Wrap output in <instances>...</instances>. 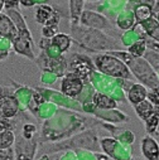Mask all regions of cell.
<instances>
[{
	"instance_id": "cell-7",
	"label": "cell",
	"mask_w": 159,
	"mask_h": 160,
	"mask_svg": "<svg viewBox=\"0 0 159 160\" xmlns=\"http://www.w3.org/2000/svg\"><path fill=\"white\" fill-rule=\"evenodd\" d=\"M101 152L110 156L114 160H131L133 149L129 145H124L112 138H101L100 139Z\"/></svg>"
},
{
	"instance_id": "cell-17",
	"label": "cell",
	"mask_w": 159,
	"mask_h": 160,
	"mask_svg": "<svg viewBox=\"0 0 159 160\" xmlns=\"http://www.w3.org/2000/svg\"><path fill=\"white\" fill-rule=\"evenodd\" d=\"M0 35L3 38H7L12 43L18 38V30L15 24L7 14L3 13H0Z\"/></svg>"
},
{
	"instance_id": "cell-3",
	"label": "cell",
	"mask_w": 159,
	"mask_h": 160,
	"mask_svg": "<svg viewBox=\"0 0 159 160\" xmlns=\"http://www.w3.org/2000/svg\"><path fill=\"white\" fill-rule=\"evenodd\" d=\"M107 53L123 61L125 66L129 68L131 76L139 81L138 83L143 85L148 90H155L159 87V81H158L155 71L149 66V63L144 58H135L124 49L110 51Z\"/></svg>"
},
{
	"instance_id": "cell-41",
	"label": "cell",
	"mask_w": 159,
	"mask_h": 160,
	"mask_svg": "<svg viewBox=\"0 0 159 160\" xmlns=\"http://www.w3.org/2000/svg\"><path fill=\"white\" fill-rule=\"evenodd\" d=\"M38 160H61V156H59V152H57V154H46V155H42Z\"/></svg>"
},
{
	"instance_id": "cell-32",
	"label": "cell",
	"mask_w": 159,
	"mask_h": 160,
	"mask_svg": "<svg viewBox=\"0 0 159 160\" xmlns=\"http://www.w3.org/2000/svg\"><path fill=\"white\" fill-rule=\"evenodd\" d=\"M129 54H131L133 57L135 58H143L144 53L146 52V46H145V42L143 41V39H140V41H138L136 43H134L131 47L126 48L125 49Z\"/></svg>"
},
{
	"instance_id": "cell-9",
	"label": "cell",
	"mask_w": 159,
	"mask_h": 160,
	"mask_svg": "<svg viewBox=\"0 0 159 160\" xmlns=\"http://www.w3.org/2000/svg\"><path fill=\"white\" fill-rule=\"evenodd\" d=\"M35 63L43 72H51L56 74L58 78H62L67 73V63L66 58H49L44 52H41L38 57H35Z\"/></svg>"
},
{
	"instance_id": "cell-48",
	"label": "cell",
	"mask_w": 159,
	"mask_h": 160,
	"mask_svg": "<svg viewBox=\"0 0 159 160\" xmlns=\"http://www.w3.org/2000/svg\"><path fill=\"white\" fill-rule=\"evenodd\" d=\"M155 73H156V77H158V81H159V71H156Z\"/></svg>"
},
{
	"instance_id": "cell-39",
	"label": "cell",
	"mask_w": 159,
	"mask_h": 160,
	"mask_svg": "<svg viewBox=\"0 0 159 160\" xmlns=\"http://www.w3.org/2000/svg\"><path fill=\"white\" fill-rule=\"evenodd\" d=\"M116 82H117L119 87H120V88L125 92V95H126V92L130 90V87H131L133 83H134L133 81H130V79H123V78H117Z\"/></svg>"
},
{
	"instance_id": "cell-25",
	"label": "cell",
	"mask_w": 159,
	"mask_h": 160,
	"mask_svg": "<svg viewBox=\"0 0 159 160\" xmlns=\"http://www.w3.org/2000/svg\"><path fill=\"white\" fill-rule=\"evenodd\" d=\"M51 44L54 46L62 54L66 53L69 48H71V44H72V39L68 34H64V33H58L56 34L52 39H51Z\"/></svg>"
},
{
	"instance_id": "cell-8",
	"label": "cell",
	"mask_w": 159,
	"mask_h": 160,
	"mask_svg": "<svg viewBox=\"0 0 159 160\" xmlns=\"http://www.w3.org/2000/svg\"><path fill=\"white\" fill-rule=\"evenodd\" d=\"M35 91L41 93L42 97H43L46 101L54 103L57 107L61 106V107L68 108L69 111H74V112H78V113H80V112H82V106L80 105L76 100H71V98L63 96L59 91H54V90L46 88V87L35 88Z\"/></svg>"
},
{
	"instance_id": "cell-50",
	"label": "cell",
	"mask_w": 159,
	"mask_h": 160,
	"mask_svg": "<svg viewBox=\"0 0 159 160\" xmlns=\"http://www.w3.org/2000/svg\"><path fill=\"white\" fill-rule=\"evenodd\" d=\"M0 37H2V35H0Z\"/></svg>"
},
{
	"instance_id": "cell-38",
	"label": "cell",
	"mask_w": 159,
	"mask_h": 160,
	"mask_svg": "<svg viewBox=\"0 0 159 160\" xmlns=\"http://www.w3.org/2000/svg\"><path fill=\"white\" fill-rule=\"evenodd\" d=\"M14 129H15V122L0 116V131H5V130H12L13 131Z\"/></svg>"
},
{
	"instance_id": "cell-42",
	"label": "cell",
	"mask_w": 159,
	"mask_h": 160,
	"mask_svg": "<svg viewBox=\"0 0 159 160\" xmlns=\"http://www.w3.org/2000/svg\"><path fill=\"white\" fill-rule=\"evenodd\" d=\"M51 44V39H47V38H42L41 41H39V48H41V51L42 52H44L47 48H48V46Z\"/></svg>"
},
{
	"instance_id": "cell-21",
	"label": "cell",
	"mask_w": 159,
	"mask_h": 160,
	"mask_svg": "<svg viewBox=\"0 0 159 160\" xmlns=\"http://www.w3.org/2000/svg\"><path fill=\"white\" fill-rule=\"evenodd\" d=\"M59 22H61V13L58 10L54 12V14L52 15V18L42 27V38H47V39H52L56 34H58V29H59Z\"/></svg>"
},
{
	"instance_id": "cell-45",
	"label": "cell",
	"mask_w": 159,
	"mask_h": 160,
	"mask_svg": "<svg viewBox=\"0 0 159 160\" xmlns=\"http://www.w3.org/2000/svg\"><path fill=\"white\" fill-rule=\"evenodd\" d=\"M95 155H96V159H97V160H114V159H111L110 156L105 155L104 152H95Z\"/></svg>"
},
{
	"instance_id": "cell-43",
	"label": "cell",
	"mask_w": 159,
	"mask_h": 160,
	"mask_svg": "<svg viewBox=\"0 0 159 160\" xmlns=\"http://www.w3.org/2000/svg\"><path fill=\"white\" fill-rule=\"evenodd\" d=\"M42 2H30V0H20L19 4L23 5V7H27V8H30V7H35V5H39Z\"/></svg>"
},
{
	"instance_id": "cell-16",
	"label": "cell",
	"mask_w": 159,
	"mask_h": 160,
	"mask_svg": "<svg viewBox=\"0 0 159 160\" xmlns=\"http://www.w3.org/2000/svg\"><path fill=\"white\" fill-rule=\"evenodd\" d=\"M134 7H133V13H134V17H135V22L136 24H141L143 22L148 20L149 18H151L154 14H153V9H151V2H134L133 3Z\"/></svg>"
},
{
	"instance_id": "cell-19",
	"label": "cell",
	"mask_w": 159,
	"mask_h": 160,
	"mask_svg": "<svg viewBox=\"0 0 159 160\" xmlns=\"http://www.w3.org/2000/svg\"><path fill=\"white\" fill-rule=\"evenodd\" d=\"M115 24L119 29H121L124 32H128V30H131L136 22H135V17H134V13L130 8H126L124 9L120 14H119L116 18H115Z\"/></svg>"
},
{
	"instance_id": "cell-18",
	"label": "cell",
	"mask_w": 159,
	"mask_h": 160,
	"mask_svg": "<svg viewBox=\"0 0 159 160\" xmlns=\"http://www.w3.org/2000/svg\"><path fill=\"white\" fill-rule=\"evenodd\" d=\"M19 103L17 101V98L14 97V95L5 97L0 101V116L4 118H13L14 116H17V113L19 112Z\"/></svg>"
},
{
	"instance_id": "cell-28",
	"label": "cell",
	"mask_w": 159,
	"mask_h": 160,
	"mask_svg": "<svg viewBox=\"0 0 159 160\" xmlns=\"http://www.w3.org/2000/svg\"><path fill=\"white\" fill-rule=\"evenodd\" d=\"M95 93H96V90L94 88V86L90 82H85L84 83V88H82L81 93L78 95V97L76 98V101L80 105H84L86 102H92Z\"/></svg>"
},
{
	"instance_id": "cell-29",
	"label": "cell",
	"mask_w": 159,
	"mask_h": 160,
	"mask_svg": "<svg viewBox=\"0 0 159 160\" xmlns=\"http://www.w3.org/2000/svg\"><path fill=\"white\" fill-rule=\"evenodd\" d=\"M145 125V131L146 135L151 136L155 139V136H159V116L153 113L149 118H146L144 121Z\"/></svg>"
},
{
	"instance_id": "cell-47",
	"label": "cell",
	"mask_w": 159,
	"mask_h": 160,
	"mask_svg": "<svg viewBox=\"0 0 159 160\" xmlns=\"http://www.w3.org/2000/svg\"><path fill=\"white\" fill-rule=\"evenodd\" d=\"M153 17H154V19H155V20H156V22L159 23V13H155V14H154Z\"/></svg>"
},
{
	"instance_id": "cell-46",
	"label": "cell",
	"mask_w": 159,
	"mask_h": 160,
	"mask_svg": "<svg viewBox=\"0 0 159 160\" xmlns=\"http://www.w3.org/2000/svg\"><path fill=\"white\" fill-rule=\"evenodd\" d=\"M3 9H4V2L3 0H0V13H2Z\"/></svg>"
},
{
	"instance_id": "cell-37",
	"label": "cell",
	"mask_w": 159,
	"mask_h": 160,
	"mask_svg": "<svg viewBox=\"0 0 159 160\" xmlns=\"http://www.w3.org/2000/svg\"><path fill=\"white\" fill-rule=\"evenodd\" d=\"M57 78H58V77H57L56 74L51 73V72H43V73H42V77H41V81H42L43 85L49 86V85H53V83L57 81Z\"/></svg>"
},
{
	"instance_id": "cell-36",
	"label": "cell",
	"mask_w": 159,
	"mask_h": 160,
	"mask_svg": "<svg viewBox=\"0 0 159 160\" xmlns=\"http://www.w3.org/2000/svg\"><path fill=\"white\" fill-rule=\"evenodd\" d=\"M73 151L76 152L78 160H97L95 152H92V151H90V150L77 149V150H73Z\"/></svg>"
},
{
	"instance_id": "cell-4",
	"label": "cell",
	"mask_w": 159,
	"mask_h": 160,
	"mask_svg": "<svg viewBox=\"0 0 159 160\" xmlns=\"http://www.w3.org/2000/svg\"><path fill=\"white\" fill-rule=\"evenodd\" d=\"M91 59H92L95 71H97L99 73L115 78V79L123 78V79H130V81H133V76L129 68L117 57L111 56L106 52V53H97Z\"/></svg>"
},
{
	"instance_id": "cell-49",
	"label": "cell",
	"mask_w": 159,
	"mask_h": 160,
	"mask_svg": "<svg viewBox=\"0 0 159 160\" xmlns=\"http://www.w3.org/2000/svg\"><path fill=\"white\" fill-rule=\"evenodd\" d=\"M131 160H138V159H131Z\"/></svg>"
},
{
	"instance_id": "cell-33",
	"label": "cell",
	"mask_w": 159,
	"mask_h": 160,
	"mask_svg": "<svg viewBox=\"0 0 159 160\" xmlns=\"http://www.w3.org/2000/svg\"><path fill=\"white\" fill-rule=\"evenodd\" d=\"M138 41H140V37H139V34L134 29L128 30V32H124V34L121 35V44L124 47H126V48L131 47Z\"/></svg>"
},
{
	"instance_id": "cell-20",
	"label": "cell",
	"mask_w": 159,
	"mask_h": 160,
	"mask_svg": "<svg viewBox=\"0 0 159 160\" xmlns=\"http://www.w3.org/2000/svg\"><path fill=\"white\" fill-rule=\"evenodd\" d=\"M146 96H148L146 87H144L140 83H133L130 90L126 92V101H129L134 107L140 102H143L144 100H146Z\"/></svg>"
},
{
	"instance_id": "cell-13",
	"label": "cell",
	"mask_w": 159,
	"mask_h": 160,
	"mask_svg": "<svg viewBox=\"0 0 159 160\" xmlns=\"http://www.w3.org/2000/svg\"><path fill=\"white\" fill-rule=\"evenodd\" d=\"M104 130L109 131L111 134V138L117 140L119 142H121L124 145H129L131 146L135 141V134L126 129V128H121V126H116V125H111V124H106V122H102L100 121V125Z\"/></svg>"
},
{
	"instance_id": "cell-2",
	"label": "cell",
	"mask_w": 159,
	"mask_h": 160,
	"mask_svg": "<svg viewBox=\"0 0 159 160\" xmlns=\"http://www.w3.org/2000/svg\"><path fill=\"white\" fill-rule=\"evenodd\" d=\"M38 149L43 155L46 154H57L63 152L67 150H77V149H84L90 150L92 152H101L100 149V139L94 129H87L81 132H78L66 140L57 141V142H42L38 145Z\"/></svg>"
},
{
	"instance_id": "cell-15",
	"label": "cell",
	"mask_w": 159,
	"mask_h": 160,
	"mask_svg": "<svg viewBox=\"0 0 159 160\" xmlns=\"http://www.w3.org/2000/svg\"><path fill=\"white\" fill-rule=\"evenodd\" d=\"M140 151L145 160H159V144L149 135H145L141 139Z\"/></svg>"
},
{
	"instance_id": "cell-35",
	"label": "cell",
	"mask_w": 159,
	"mask_h": 160,
	"mask_svg": "<svg viewBox=\"0 0 159 160\" xmlns=\"http://www.w3.org/2000/svg\"><path fill=\"white\" fill-rule=\"evenodd\" d=\"M146 100H148V101H150V103L153 105L154 113L159 116V95H158L154 90H148Z\"/></svg>"
},
{
	"instance_id": "cell-31",
	"label": "cell",
	"mask_w": 159,
	"mask_h": 160,
	"mask_svg": "<svg viewBox=\"0 0 159 160\" xmlns=\"http://www.w3.org/2000/svg\"><path fill=\"white\" fill-rule=\"evenodd\" d=\"M15 142V134L12 130L0 131V150L10 149Z\"/></svg>"
},
{
	"instance_id": "cell-34",
	"label": "cell",
	"mask_w": 159,
	"mask_h": 160,
	"mask_svg": "<svg viewBox=\"0 0 159 160\" xmlns=\"http://www.w3.org/2000/svg\"><path fill=\"white\" fill-rule=\"evenodd\" d=\"M143 58L149 63V66L156 72L159 71V53L156 52H153L150 49H146V52L144 53Z\"/></svg>"
},
{
	"instance_id": "cell-30",
	"label": "cell",
	"mask_w": 159,
	"mask_h": 160,
	"mask_svg": "<svg viewBox=\"0 0 159 160\" xmlns=\"http://www.w3.org/2000/svg\"><path fill=\"white\" fill-rule=\"evenodd\" d=\"M57 111H58V107H57L54 103L46 101L41 107H39L38 117H39V118H44L46 121H47V120L52 118V117L56 115V112H57Z\"/></svg>"
},
{
	"instance_id": "cell-10",
	"label": "cell",
	"mask_w": 159,
	"mask_h": 160,
	"mask_svg": "<svg viewBox=\"0 0 159 160\" xmlns=\"http://www.w3.org/2000/svg\"><path fill=\"white\" fill-rule=\"evenodd\" d=\"M82 88H84V81L80 77H77L69 72H67L61 78L59 92L71 100H76L78 97V95L81 93Z\"/></svg>"
},
{
	"instance_id": "cell-11",
	"label": "cell",
	"mask_w": 159,
	"mask_h": 160,
	"mask_svg": "<svg viewBox=\"0 0 159 160\" xmlns=\"http://www.w3.org/2000/svg\"><path fill=\"white\" fill-rule=\"evenodd\" d=\"M80 25L91 28V29L104 30V29L111 28V22L97 12L84 10L81 14V18H80Z\"/></svg>"
},
{
	"instance_id": "cell-26",
	"label": "cell",
	"mask_w": 159,
	"mask_h": 160,
	"mask_svg": "<svg viewBox=\"0 0 159 160\" xmlns=\"http://www.w3.org/2000/svg\"><path fill=\"white\" fill-rule=\"evenodd\" d=\"M96 106V108L99 110H114L117 108V102H115L110 96L96 92L94 96V101H92Z\"/></svg>"
},
{
	"instance_id": "cell-44",
	"label": "cell",
	"mask_w": 159,
	"mask_h": 160,
	"mask_svg": "<svg viewBox=\"0 0 159 160\" xmlns=\"http://www.w3.org/2000/svg\"><path fill=\"white\" fill-rule=\"evenodd\" d=\"M19 2H4V8L7 10H12V9H15L18 7Z\"/></svg>"
},
{
	"instance_id": "cell-24",
	"label": "cell",
	"mask_w": 159,
	"mask_h": 160,
	"mask_svg": "<svg viewBox=\"0 0 159 160\" xmlns=\"http://www.w3.org/2000/svg\"><path fill=\"white\" fill-rule=\"evenodd\" d=\"M69 4V18H71V25H80V18L84 12L85 0H71Z\"/></svg>"
},
{
	"instance_id": "cell-6",
	"label": "cell",
	"mask_w": 159,
	"mask_h": 160,
	"mask_svg": "<svg viewBox=\"0 0 159 160\" xmlns=\"http://www.w3.org/2000/svg\"><path fill=\"white\" fill-rule=\"evenodd\" d=\"M67 63V72L80 77L85 82H89V78L91 73L95 71L92 59L86 54L73 53L68 58H66Z\"/></svg>"
},
{
	"instance_id": "cell-27",
	"label": "cell",
	"mask_w": 159,
	"mask_h": 160,
	"mask_svg": "<svg viewBox=\"0 0 159 160\" xmlns=\"http://www.w3.org/2000/svg\"><path fill=\"white\" fill-rule=\"evenodd\" d=\"M134 111L138 115V117L141 120V121H145L146 118H149L153 113H154V108L153 105L150 103V101L144 100L143 102H140L139 105L134 106Z\"/></svg>"
},
{
	"instance_id": "cell-22",
	"label": "cell",
	"mask_w": 159,
	"mask_h": 160,
	"mask_svg": "<svg viewBox=\"0 0 159 160\" xmlns=\"http://www.w3.org/2000/svg\"><path fill=\"white\" fill-rule=\"evenodd\" d=\"M56 9L52 5H48L47 3H41L35 7V22L38 24L44 25L54 14Z\"/></svg>"
},
{
	"instance_id": "cell-40",
	"label": "cell",
	"mask_w": 159,
	"mask_h": 160,
	"mask_svg": "<svg viewBox=\"0 0 159 160\" xmlns=\"http://www.w3.org/2000/svg\"><path fill=\"white\" fill-rule=\"evenodd\" d=\"M61 160H78V159H77V155L73 150H67V151L62 152Z\"/></svg>"
},
{
	"instance_id": "cell-23",
	"label": "cell",
	"mask_w": 159,
	"mask_h": 160,
	"mask_svg": "<svg viewBox=\"0 0 159 160\" xmlns=\"http://www.w3.org/2000/svg\"><path fill=\"white\" fill-rule=\"evenodd\" d=\"M140 27L143 28L144 33L146 34V37L149 39H151L153 42L159 43V23L154 19V17H151L148 20L143 22L140 24Z\"/></svg>"
},
{
	"instance_id": "cell-14",
	"label": "cell",
	"mask_w": 159,
	"mask_h": 160,
	"mask_svg": "<svg viewBox=\"0 0 159 160\" xmlns=\"http://www.w3.org/2000/svg\"><path fill=\"white\" fill-rule=\"evenodd\" d=\"M129 2L126 0H104L97 5V13L104 15L110 20V18H116L124 9L128 8Z\"/></svg>"
},
{
	"instance_id": "cell-5",
	"label": "cell",
	"mask_w": 159,
	"mask_h": 160,
	"mask_svg": "<svg viewBox=\"0 0 159 160\" xmlns=\"http://www.w3.org/2000/svg\"><path fill=\"white\" fill-rule=\"evenodd\" d=\"M89 82L94 86L96 92L104 93L110 96L115 102H125L126 101V95L125 92L119 87L115 78L107 77L105 74L99 73L97 71H94L89 78Z\"/></svg>"
},
{
	"instance_id": "cell-1",
	"label": "cell",
	"mask_w": 159,
	"mask_h": 160,
	"mask_svg": "<svg viewBox=\"0 0 159 160\" xmlns=\"http://www.w3.org/2000/svg\"><path fill=\"white\" fill-rule=\"evenodd\" d=\"M71 39L90 52L106 53L110 51H119V44L114 38L109 37L102 30L86 28L82 25H71Z\"/></svg>"
},
{
	"instance_id": "cell-12",
	"label": "cell",
	"mask_w": 159,
	"mask_h": 160,
	"mask_svg": "<svg viewBox=\"0 0 159 160\" xmlns=\"http://www.w3.org/2000/svg\"><path fill=\"white\" fill-rule=\"evenodd\" d=\"M91 116L95 117L96 120H99V121L111 124V125L126 124L130 121V117L125 112L117 110V108H114V110H99V108H96Z\"/></svg>"
}]
</instances>
